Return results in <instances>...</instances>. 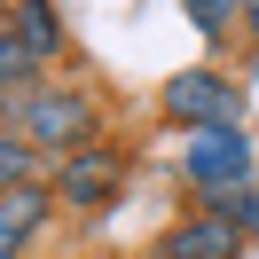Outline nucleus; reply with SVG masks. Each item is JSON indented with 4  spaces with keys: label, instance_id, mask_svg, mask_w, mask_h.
Masks as SVG:
<instances>
[{
    "label": "nucleus",
    "instance_id": "11",
    "mask_svg": "<svg viewBox=\"0 0 259 259\" xmlns=\"http://www.w3.org/2000/svg\"><path fill=\"white\" fill-rule=\"evenodd\" d=\"M243 32H259V0H243Z\"/></svg>",
    "mask_w": 259,
    "mask_h": 259
},
{
    "label": "nucleus",
    "instance_id": "4",
    "mask_svg": "<svg viewBox=\"0 0 259 259\" xmlns=\"http://www.w3.org/2000/svg\"><path fill=\"white\" fill-rule=\"evenodd\" d=\"M118 181H126V157L118 149H71L63 165H55V204H79V212H102L118 196Z\"/></svg>",
    "mask_w": 259,
    "mask_h": 259
},
{
    "label": "nucleus",
    "instance_id": "2",
    "mask_svg": "<svg viewBox=\"0 0 259 259\" xmlns=\"http://www.w3.org/2000/svg\"><path fill=\"white\" fill-rule=\"evenodd\" d=\"M87 126H95V102L79 95V87H39L32 102H24L16 134L32 149H55V157H71V149H87Z\"/></svg>",
    "mask_w": 259,
    "mask_h": 259
},
{
    "label": "nucleus",
    "instance_id": "7",
    "mask_svg": "<svg viewBox=\"0 0 259 259\" xmlns=\"http://www.w3.org/2000/svg\"><path fill=\"white\" fill-rule=\"evenodd\" d=\"M8 39H16L32 63H48L55 48H63V24H55V0H16L8 8Z\"/></svg>",
    "mask_w": 259,
    "mask_h": 259
},
{
    "label": "nucleus",
    "instance_id": "8",
    "mask_svg": "<svg viewBox=\"0 0 259 259\" xmlns=\"http://www.w3.org/2000/svg\"><path fill=\"white\" fill-rule=\"evenodd\" d=\"M32 95H39V63H32L8 32H0V110L24 118V102H32Z\"/></svg>",
    "mask_w": 259,
    "mask_h": 259
},
{
    "label": "nucleus",
    "instance_id": "3",
    "mask_svg": "<svg viewBox=\"0 0 259 259\" xmlns=\"http://www.w3.org/2000/svg\"><path fill=\"white\" fill-rule=\"evenodd\" d=\"M157 102H165V118L189 126V134H212V126H236V118H243L236 79H220V71H181V79H165Z\"/></svg>",
    "mask_w": 259,
    "mask_h": 259
},
{
    "label": "nucleus",
    "instance_id": "12",
    "mask_svg": "<svg viewBox=\"0 0 259 259\" xmlns=\"http://www.w3.org/2000/svg\"><path fill=\"white\" fill-rule=\"evenodd\" d=\"M0 196H8V181H0Z\"/></svg>",
    "mask_w": 259,
    "mask_h": 259
},
{
    "label": "nucleus",
    "instance_id": "1",
    "mask_svg": "<svg viewBox=\"0 0 259 259\" xmlns=\"http://www.w3.org/2000/svg\"><path fill=\"white\" fill-rule=\"evenodd\" d=\"M181 173H189V189H204V204H220V196L251 189V142H243V126L189 134V149H181Z\"/></svg>",
    "mask_w": 259,
    "mask_h": 259
},
{
    "label": "nucleus",
    "instance_id": "5",
    "mask_svg": "<svg viewBox=\"0 0 259 259\" xmlns=\"http://www.w3.org/2000/svg\"><path fill=\"white\" fill-rule=\"evenodd\" d=\"M157 259H243V236L220 220V212H189L181 228L157 236Z\"/></svg>",
    "mask_w": 259,
    "mask_h": 259
},
{
    "label": "nucleus",
    "instance_id": "9",
    "mask_svg": "<svg viewBox=\"0 0 259 259\" xmlns=\"http://www.w3.org/2000/svg\"><path fill=\"white\" fill-rule=\"evenodd\" d=\"M189 24H196V32H236V24H243V0H189Z\"/></svg>",
    "mask_w": 259,
    "mask_h": 259
},
{
    "label": "nucleus",
    "instance_id": "13",
    "mask_svg": "<svg viewBox=\"0 0 259 259\" xmlns=\"http://www.w3.org/2000/svg\"><path fill=\"white\" fill-rule=\"evenodd\" d=\"M0 259H16V251H0Z\"/></svg>",
    "mask_w": 259,
    "mask_h": 259
},
{
    "label": "nucleus",
    "instance_id": "6",
    "mask_svg": "<svg viewBox=\"0 0 259 259\" xmlns=\"http://www.w3.org/2000/svg\"><path fill=\"white\" fill-rule=\"evenodd\" d=\"M48 212H55V189H48V181L8 189V196H0V251H16V259H24V243L48 228Z\"/></svg>",
    "mask_w": 259,
    "mask_h": 259
},
{
    "label": "nucleus",
    "instance_id": "10",
    "mask_svg": "<svg viewBox=\"0 0 259 259\" xmlns=\"http://www.w3.org/2000/svg\"><path fill=\"white\" fill-rule=\"evenodd\" d=\"M204 212H220L236 236H251V228H259V189H236V196H220V204H204Z\"/></svg>",
    "mask_w": 259,
    "mask_h": 259
}]
</instances>
